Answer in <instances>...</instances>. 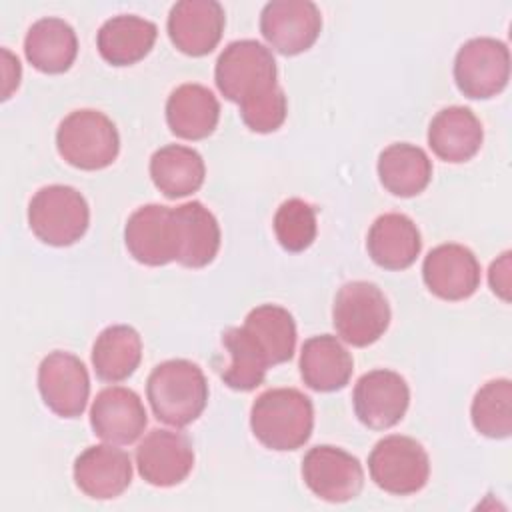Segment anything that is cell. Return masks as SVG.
Instances as JSON below:
<instances>
[{"instance_id":"5b68a950","label":"cell","mask_w":512,"mask_h":512,"mask_svg":"<svg viewBox=\"0 0 512 512\" xmlns=\"http://www.w3.org/2000/svg\"><path fill=\"white\" fill-rule=\"evenodd\" d=\"M276 60L272 52L256 40H234L218 56L214 80L220 94L242 104L270 88L276 82Z\"/></svg>"},{"instance_id":"e575fe53","label":"cell","mask_w":512,"mask_h":512,"mask_svg":"<svg viewBox=\"0 0 512 512\" xmlns=\"http://www.w3.org/2000/svg\"><path fill=\"white\" fill-rule=\"evenodd\" d=\"M2 56H4V90H2V100H8L10 94H12V92L18 88V84H20L22 68H20L18 58H16L8 48L2 50Z\"/></svg>"},{"instance_id":"6da1fadb","label":"cell","mask_w":512,"mask_h":512,"mask_svg":"<svg viewBox=\"0 0 512 512\" xmlns=\"http://www.w3.org/2000/svg\"><path fill=\"white\" fill-rule=\"evenodd\" d=\"M146 398L160 422L184 428L204 412L208 382L198 364L184 358L166 360L150 372Z\"/></svg>"},{"instance_id":"ac0fdd59","label":"cell","mask_w":512,"mask_h":512,"mask_svg":"<svg viewBox=\"0 0 512 512\" xmlns=\"http://www.w3.org/2000/svg\"><path fill=\"white\" fill-rule=\"evenodd\" d=\"M74 482L94 500L116 498L132 482L130 456L110 442L90 446L74 460Z\"/></svg>"},{"instance_id":"277c9868","label":"cell","mask_w":512,"mask_h":512,"mask_svg":"<svg viewBox=\"0 0 512 512\" xmlns=\"http://www.w3.org/2000/svg\"><path fill=\"white\" fill-rule=\"evenodd\" d=\"M28 224L38 240L48 246L64 248L86 234L90 208L76 188L50 184L32 196L28 204Z\"/></svg>"},{"instance_id":"83f0119b","label":"cell","mask_w":512,"mask_h":512,"mask_svg":"<svg viewBox=\"0 0 512 512\" xmlns=\"http://www.w3.org/2000/svg\"><path fill=\"white\" fill-rule=\"evenodd\" d=\"M142 360L140 334L128 324L104 328L92 346V366L100 380L122 382L136 372Z\"/></svg>"},{"instance_id":"4dcf8cb0","label":"cell","mask_w":512,"mask_h":512,"mask_svg":"<svg viewBox=\"0 0 512 512\" xmlns=\"http://www.w3.org/2000/svg\"><path fill=\"white\" fill-rule=\"evenodd\" d=\"M472 424L488 438H508L512 432V382L496 378L486 382L472 400Z\"/></svg>"},{"instance_id":"d6a6232c","label":"cell","mask_w":512,"mask_h":512,"mask_svg":"<svg viewBox=\"0 0 512 512\" xmlns=\"http://www.w3.org/2000/svg\"><path fill=\"white\" fill-rule=\"evenodd\" d=\"M238 106H240V116L244 124L252 132H260V134L278 130L284 124L286 112H288L286 94L278 84Z\"/></svg>"},{"instance_id":"30bf717a","label":"cell","mask_w":512,"mask_h":512,"mask_svg":"<svg viewBox=\"0 0 512 512\" xmlns=\"http://www.w3.org/2000/svg\"><path fill=\"white\" fill-rule=\"evenodd\" d=\"M322 14L310 0H272L260 12L264 40L284 56L306 52L320 36Z\"/></svg>"},{"instance_id":"9a60e30c","label":"cell","mask_w":512,"mask_h":512,"mask_svg":"<svg viewBox=\"0 0 512 512\" xmlns=\"http://www.w3.org/2000/svg\"><path fill=\"white\" fill-rule=\"evenodd\" d=\"M224 8L216 0H180L168 14L170 42L188 56L210 54L224 32Z\"/></svg>"},{"instance_id":"7c38bea8","label":"cell","mask_w":512,"mask_h":512,"mask_svg":"<svg viewBox=\"0 0 512 512\" xmlns=\"http://www.w3.org/2000/svg\"><path fill=\"white\" fill-rule=\"evenodd\" d=\"M352 402L354 412L364 426L372 430H388L404 418L410 404V390L398 372L378 368L358 378Z\"/></svg>"},{"instance_id":"7a4b0ae2","label":"cell","mask_w":512,"mask_h":512,"mask_svg":"<svg viewBox=\"0 0 512 512\" xmlns=\"http://www.w3.org/2000/svg\"><path fill=\"white\" fill-rule=\"evenodd\" d=\"M250 428L258 442L270 450H298L312 436V400L296 388H270L254 400Z\"/></svg>"},{"instance_id":"f1b7e54d","label":"cell","mask_w":512,"mask_h":512,"mask_svg":"<svg viewBox=\"0 0 512 512\" xmlns=\"http://www.w3.org/2000/svg\"><path fill=\"white\" fill-rule=\"evenodd\" d=\"M242 328L254 338L270 366L284 364L294 356L296 324L292 314L278 304H262L248 312Z\"/></svg>"},{"instance_id":"4316f807","label":"cell","mask_w":512,"mask_h":512,"mask_svg":"<svg viewBox=\"0 0 512 512\" xmlns=\"http://www.w3.org/2000/svg\"><path fill=\"white\" fill-rule=\"evenodd\" d=\"M378 176L390 194L410 198L428 186L432 178V162L420 146L396 142L380 152Z\"/></svg>"},{"instance_id":"603a6c76","label":"cell","mask_w":512,"mask_h":512,"mask_svg":"<svg viewBox=\"0 0 512 512\" xmlns=\"http://www.w3.org/2000/svg\"><path fill=\"white\" fill-rule=\"evenodd\" d=\"M156 36L158 28L154 22L136 14H118L100 26L96 46L108 64L130 66L152 50Z\"/></svg>"},{"instance_id":"1f68e13d","label":"cell","mask_w":512,"mask_h":512,"mask_svg":"<svg viewBox=\"0 0 512 512\" xmlns=\"http://www.w3.org/2000/svg\"><path fill=\"white\" fill-rule=\"evenodd\" d=\"M316 210L300 200L290 198L274 214V234L288 252H302L316 240Z\"/></svg>"},{"instance_id":"f546056e","label":"cell","mask_w":512,"mask_h":512,"mask_svg":"<svg viewBox=\"0 0 512 512\" xmlns=\"http://www.w3.org/2000/svg\"><path fill=\"white\" fill-rule=\"evenodd\" d=\"M222 344L230 354L228 366L220 372L224 384L238 392H250L258 388L264 382L270 364L254 338L242 326L228 328L222 334Z\"/></svg>"},{"instance_id":"836d02e7","label":"cell","mask_w":512,"mask_h":512,"mask_svg":"<svg viewBox=\"0 0 512 512\" xmlns=\"http://www.w3.org/2000/svg\"><path fill=\"white\" fill-rule=\"evenodd\" d=\"M510 252L500 254L498 260L492 262L488 272L490 288L496 296H500L504 302L510 300Z\"/></svg>"},{"instance_id":"8992f818","label":"cell","mask_w":512,"mask_h":512,"mask_svg":"<svg viewBox=\"0 0 512 512\" xmlns=\"http://www.w3.org/2000/svg\"><path fill=\"white\" fill-rule=\"evenodd\" d=\"M332 322L344 342L364 348L386 332L390 306L376 284L366 280L346 282L334 298Z\"/></svg>"},{"instance_id":"d4e9b609","label":"cell","mask_w":512,"mask_h":512,"mask_svg":"<svg viewBox=\"0 0 512 512\" xmlns=\"http://www.w3.org/2000/svg\"><path fill=\"white\" fill-rule=\"evenodd\" d=\"M178 228V256L186 268L208 266L220 248V226L214 214L198 200L174 208Z\"/></svg>"},{"instance_id":"ffe728a7","label":"cell","mask_w":512,"mask_h":512,"mask_svg":"<svg viewBox=\"0 0 512 512\" xmlns=\"http://www.w3.org/2000/svg\"><path fill=\"white\" fill-rule=\"evenodd\" d=\"M366 248L380 268L404 270L418 258L422 238L412 218L400 212H388L378 216L370 226Z\"/></svg>"},{"instance_id":"44dd1931","label":"cell","mask_w":512,"mask_h":512,"mask_svg":"<svg viewBox=\"0 0 512 512\" xmlns=\"http://www.w3.org/2000/svg\"><path fill=\"white\" fill-rule=\"evenodd\" d=\"M220 118V104L202 84H180L166 100V122L172 134L184 140L208 138Z\"/></svg>"},{"instance_id":"4fadbf2b","label":"cell","mask_w":512,"mask_h":512,"mask_svg":"<svg viewBox=\"0 0 512 512\" xmlns=\"http://www.w3.org/2000/svg\"><path fill=\"white\" fill-rule=\"evenodd\" d=\"M130 256L146 266H164L178 256V228L174 208L146 204L130 214L124 228Z\"/></svg>"},{"instance_id":"5bb4252c","label":"cell","mask_w":512,"mask_h":512,"mask_svg":"<svg viewBox=\"0 0 512 512\" xmlns=\"http://www.w3.org/2000/svg\"><path fill=\"white\" fill-rule=\"evenodd\" d=\"M138 474L152 486L170 488L188 478L194 468V450L182 432L150 430L136 448Z\"/></svg>"},{"instance_id":"9c48e42d","label":"cell","mask_w":512,"mask_h":512,"mask_svg":"<svg viewBox=\"0 0 512 512\" xmlns=\"http://www.w3.org/2000/svg\"><path fill=\"white\" fill-rule=\"evenodd\" d=\"M302 478L318 498L334 504L354 500L364 486L360 460L330 444H320L306 452L302 458Z\"/></svg>"},{"instance_id":"2e32d148","label":"cell","mask_w":512,"mask_h":512,"mask_svg":"<svg viewBox=\"0 0 512 512\" xmlns=\"http://www.w3.org/2000/svg\"><path fill=\"white\" fill-rule=\"evenodd\" d=\"M422 278L434 296L458 302L478 290L480 264L470 248L448 242L428 252L422 264Z\"/></svg>"},{"instance_id":"8fae6325","label":"cell","mask_w":512,"mask_h":512,"mask_svg":"<svg viewBox=\"0 0 512 512\" xmlns=\"http://www.w3.org/2000/svg\"><path fill=\"white\" fill-rule=\"evenodd\" d=\"M38 390L56 416L78 418L90 396V376L78 356L56 350L38 366Z\"/></svg>"},{"instance_id":"ba28073f","label":"cell","mask_w":512,"mask_h":512,"mask_svg":"<svg viewBox=\"0 0 512 512\" xmlns=\"http://www.w3.org/2000/svg\"><path fill=\"white\" fill-rule=\"evenodd\" d=\"M510 78V50L502 40L480 36L464 42L454 58L458 90L474 100L500 94Z\"/></svg>"},{"instance_id":"484cf974","label":"cell","mask_w":512,"mask_h":512,"mask_svg":"<svg viewBox=\"0 0 512 512\" xmlns=\"http://www.w3.org/2000/svg\"><path fill=\"white\" fill-rule=\"evenodd\" d=\"M206 176L202 156L188 146L168 144L150 158V178L166 198H184L196 192Z\"/></svg>"},{"instance_id":"7402d4cb","label":"cell","mask_w":512,"mask_h":512,"mask_svg":"<svg viewBox=\"0 0 512 512\" xmlns=\"http://www.w3.org/2000/svg\"><path fill=\"white\" fill-rule=\"evenodd\" d=\"M354 360L336 336L320 334L302 344L300 376L316 392H334L350 382Z\"/></svg>"},{"instance_id":"d6986e66","label":"cell","mask_w":512,"mask_h":512,"mask_svg":"<svg viewBox=\"0 0 512 512\" xmlns=\"http://www.w3.org/2000/svg\"><path fill=\"white\" fill-rule=\"evenodd\" d=\"M482 140V124L466 106L442 108L428 126V146L444 162L460 164L474 158Z\"/></svg>"},{"instance_id":"e0dca14e","label":"cell","mask_w":512,"mask_h":512,"mask_svg":"<svg viewBox=\"0 0 512 512\" xmlns=\"http://www.w3.org/2000/svg\"><path fill=\"white\" fill-rule=\"evenodd\" d=\"M146 424V408L134 390L108 386L96 394L90 408V426L98 438L126 446L142 436Z\"/></svg>"},{"instance_id":"cb8c5ba5","label":"cell","mask_w":512,"mask_h":512,"mask_svg":"<svg viewBox=\"0 0 512 512\" xmlns=\"http://www.w3.org/2000/svg\"><path fill=\"white\" fill-rule=\"evenodd\" d=\"M26 60L44 74L66 72L78 54V38L74 28L54 16L36 20L24 38Z\"/></svg>"},{"instance_id":"3957f363","label":"cell","mask_w":512,"mask_h":512,"mask_svg":"<svg viewBox=\"0 0 512 512\" xmlns=\"http://www.w3.org/2000/svg\"><path fill=\"white\" fill-rule=\"evenodd\" d=\"M58 154L74 168L102 170L120 152V136L114 122L92 108L70 112L56 130Z\"/></svg>"},{"instance_id":"52a82bcc","label":"cell","mask_w":512,"mask_h":512,"mask_svg":"<svg viewBox=\"0 0 512 512\" xmlns=\"http://www.w3.org/2000/svg\"><path fill=\"white\" fill-rule=\"evenodd\" d=\"M368 472L388 494L408 496L420 492L430 476V458L410 436L390 434L376 442L368 456Z\"/></svg>"}]
</instances>
